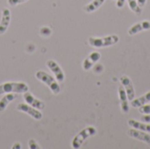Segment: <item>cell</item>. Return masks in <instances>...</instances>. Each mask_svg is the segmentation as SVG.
Masks as SVG:
<instances>
[{"label": "cell", "instance_id": "cell-21", "mask_svg": "<svg viewBox=\"0 0 150 149\" xmlns=\"http://www.w3.org/2000/svg\"><path fill=\"white\" fill-rule=\"evenodd\" d=\"M26 1H28V0H8L7 2L11 6H15V5L20 4H23Z\"/></svg>", "mask_w": 150, "mask_h": 149}, {"label": "cell", "instance_id": "cell-23", "mask_svg": "<svg viewBox=\"0 0 150 149\" xmlns=\"http://www.w3.org/2000/svg\"><path fill=\"white\" fill-rule=\"evenodd\" d=\"M142 121L146 122V123H150V114H146L142 117Z\"/></svg>", "mask_w": 150, "mask_h": 149}, {"label": "cell", "instance_id": "cell-5", "mask_svg": "<svg viewBox=\"0 0 150 149\" xmlns=\"http://www.w3.org/2000/svg\"><path fill=\"white\" fill-rule=\"evenodd\" d=\"M17 110L22 112H25L31 116L33 119L36 120H40L42 119V113L40 112V110L29 105L28 104H19L17 105Z\"/></svg>", "mask_w": 150, "mask_h": 149}, {"label": "cell", "instance_id": "cell-24", "mask_svg": "<svg viewBox=\"0 0 150 149\" xmlns=\"http://www.w3.org/2000/svg\"><path fill=\"white\" fill-rule=\"evenodd\" d=\"M138 1V4L141 8H143L146 4H147V0H137Z\"/></svg>", "mask_w": 150, "mask_h": 149}, {"label": "cell", "instance_id": "cell-2", "mask_svg": "<svg viewBox=\"0 0 150 149\" xmlns=\"http://www.w3.org/2000/svg\"><path fill=\"white\" fill-rule=\"evenodd\" d=\"M35 77L39 81L45 83L50 89V90L53 92L54 95H58L60 93L61 87H60L57 80L54 79L51 75L47 74V72H45L43 70H39L35 73Z\"/></svg>", "mask_w": 150, "mask_h": 149}, {"label": "cell", "instance_id": "cell-8", "mask_svg": "<svg viewBox=\"0 0 150 149\" xmlns=\"http://www.w3.org/2000/svg\"><path fill=\"white\" fill-rule=\"evenodd\" d=\"M127 134L135 140H138L140 141H142L148 145H150V135L149 134V133L144 132V131H141L138 129H130L127 133Z\"/></svg>", "mask_w": 150, "mask_h": 149}, {"label": "cell", "instance_id": "cell-9", "mask_svg": "<svg viewBox=\"0 0 150 149\" xmlns=\"http://www.w3.org/2000/svg\"><path fill=\"white\" fill-rule=\"evenodd\" d=\"M101 58V54L99 52H92L91 53L83 62V68L86 71L90 70Z\"/></svg>", "mask_w": 150, "mask_h": 149}, {"label": "cell", "instance_id": "cell-15", "mask_svg": "<svg viewBox=\"0 0 150 149\" xmlns=\"http://www.w3.org/2000/svg\"><path fill=\"white\" fill-rule=\"evenodd\" d=\"M18 97L16 93H5V95L0 99V112H4L8 105Z\"/></svg>", "mask_w": 150, "mask_h": 149}, {"label": "cell", "instance_id": "cell-4", "mask_svg": "<svg viewBox=\"0 0 150 149\" xmlns=\"http://www.w3.org/2000/svg\"><path fill=\"white\" fill-rule=\"evenodd\" d=\"M28 91V85L25 83L7 82L0 84V95L5 93H25Z\"/></svg>", "mask_w": 150, "mask_h": 149}, {"label": "cell", "instance_id": "cell-18", "mask_svg": "<svg viewBox=\"0 0 150 149\" xmlns=\"http://www.w3.org/2000/svg\"><path fill=\"white\" fill-rule=\"evenodd\" d=\"M128 3V6L129 8L138 16H140L142 14V8L139 6L138 4V1L137 0H127Z\"/></svg>", "mask_w": 150, "mask_h": 149}, {"label": "cell", "instance_id": "cell-10", "mask_svg": "<svg viewBox=\"0 0 150 149\" xmlns=\"http://www.w3.org/2000/svg\"><path fill=\"white\" fill-rule=\"evenodd\" d=\"M11 23V11L8 8L2 9V16L0 20V35L4 34L8 29Z\"/></svg>", "mask_w": 150, "mask_h": 149}, {"label": "cell", "instance_id": "cell-13", "mask_svg": "<svg viewBox=\"0 0 150 149\" xmlns=\"http://www.w3.org/2000/svg\"><path fill=\"white\" fill-rule=\"evenodd\" d=\"M150 30V21L149 20H144L139 23H136L133 25L129 29H128V34L129 35H135L142 31Z\"/></svg>", "mask_w": 150, "mask_h": 149}, {"label": "cell", "instance_id": "cell-1", "mask_svg": "<svg viewBox=\"0 0 150 149\" xmlns=\"http://www.w3.org/2000/svg\"><path fill=\"white\" fill-rule=\"evenodd\" d=\"M120 41V37L118 35L112 34L105 37H90L88 39V42L90 46L100 48V47H106L110 46H113Z\"/></svg>", "mask_w": 150, "mask_h": 149}, {"label": "cell", "instance_id": "cell-7", "mask_svg": "<svg viewBox=\"0 0 150 149\" xmlns=\"http://www.w3.org/2000/svg\"><path fill=\"white\" fill-rule=\"evenodd\" d=\"M120 81L121 83V85L124 87V89L127 92L128 100L132 101L133 99H134L135 98V90H134V87L132 80L127 76H122L120 78Z\"/></svg>", "mask_w": 150, "mask_h": 149}, {"label": "cell", "instance_id": "cell-14", "mask_svg": "<svg viewBox=\"0 0 150 149\" xmlns=\"http://www.w3.org/2000/svg\"><path fill=\"white\" fill-rule=\"evenodd\" d=\"M128 125L134 128V129H138V130H141V131H144V132H147V133H150V123H146V122H140V121H137L135 119H129L128 120Z\"/></svg>", "mask_w": 150, "mask_h": 149}, {"label": "cell", "instance_id": "cell-16", "mask_svg": "<svg viewBox=\"0 0 150 149\" xmlns=\"http://www.w3.org/2000/svg\"><path fill=\"white\" fill-rule=\"evenodd\" d=\"M148 103H150V91L147 92L140 97L133 99L131 101V105L134 108H140L141 106L147 105Z\"/></svg>", "mask_w": 150, "mask_h": 149}, {"label": "cell", "instance_id": "cell-12", "mask_svg": "<svg viewBox=\"0 0 150 149\" xmlns=\"http://www.w3.org/2000/svg\"><path fill=\"white\" fill-rule=\"evenodd\" d=\"M119 98L120 102L121 112L123 113H127L129 112V103H128L129 100H128L127 92L122 85L119 86Z\"/></svg>", "mask_w": 150, "mask_h": 149}, {"label": "cell", "instance_id": "cell-25", "mask_svg": "<svg viewBox=\"0 0 150 149\" xmlns=\"http://www.w3.org/2000/svg\"><path fill=\"white\" fill-rule=\"evenodd\" d=\"M21 148H22V147H21V145H20L19 143H15L14 146L12 147V149H20Z\"/></svg>", "mask_w": 150, "mask_h": 149}, {"label": "cell", "instance_id": "cell-17", "mask_svg": "<svg viewBox=\"0 0 150 149\" xmlns=\"http://www.w3.org/2000/svg\"><path fill=\"white\" fill-rule=\"evenodd\" d=\"M105 2V0H92L91 3H89L88 4H86L83 7V10L85 12L87 13H91L96 11L98 8H100L104 3Z\"/></svg>", "mask_w": 150, "mask_h": 149}, {"label": "cell", "instance_id": "cell-11", "mask_svg": "<svg viewBox=\"0 0 150 149\" xmlns=\"http://www.w3.org/2000/svg\"><path fill=\"white\" fill-rule=\"evenodd\" d=\"M23 97H24V100H25V102L26 104H28L29 105H31V106H33V107L38 109V110H43V109L45 108V104H44L41 100H40V99H38V98L34 97H33L30 92H28V91H26V92L24 93Z\"/></svg>", "mask_w": 150, "mask_h": 149}, {"label": "cell", "instance_id": "cell-20", "mask_svg": "<svg viewBox=\"0 0 150 149\" xmlns=\"http://www.w3.org/2000/svg\"><path fill=\"white\" fill-rule=\"evenodd\" d=\"M28 148H29L30 149L40 148V147H39V146H38L37 142H36L34 140H33V139L29 141V142H28Z\"/></svg>", "mask_w": 150, "mask_h": 149}, {"label": "cell", "instance_id": "cell-22", "mask_svg": "<svg viewBox=\"0 0 150 149\" xmlns=\"http://www.w3.org/2000/svg\"><path fill=\"white\" fill-rule=\"evenodd\" d=\"M126 1H127V0H117V2H116V6H117L119 9L123 8L124 5H125Z\"/></svg>", "mask_w": 150, "mask_h": 149}, {"label": "cell", "instance_id": "cell-19", "mask_svg": "<svg viewBox=\"0 0 150 149\" xmlns=\"http://www.w3.org/2000/svg\"><path fill=\"white\" fill-rule=\"evenodd\" d=\"M139 112L143 114V115H146V114H150V105H144L142 106H141L139 108Z\"/></svg>", "mask_w": 150, "mask_h": 149}, {"label": "cell", "instance_id": "cell-6", "mask_svg": "<svg viewBox=\"0 0 150 149\" xmlns=\"http://www.w3.org/2000/svg\"><path fill=\"white\" fill-rule=\"evenodd\" d=\"M46 65L52 71V73L54 75L57 82H59V83H63L64 82V80H65L64 72L62 71V68L59 66V64L56 61H54L53 60H49V61H47Z\"/></svg>", "mask_w": 150, "mask_h": 149}, {"label": "cell", "instance_id": "cell-3", "mask_svg": "<svg viewBox=\"0 0 150 149\" xmlns=\"http://www.w3.org/2000/svg\"><path fill=\"white\" fill-rule=\"evenodd\" d=\"M97 133V129L94 126H87L82 131H80L72 140L71 147L74 149H78L82 147L83 142L91 136Z\"/></svg>", "mask_w": 150, "mask_h": 149}]
</instances>
